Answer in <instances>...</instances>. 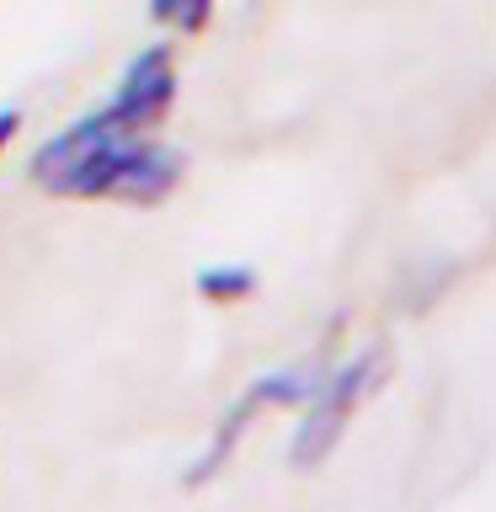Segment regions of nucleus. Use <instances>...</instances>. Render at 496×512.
I'll use <instances>...</instances> for the list:
<instances>
[{"label": "nucleus", "instance_id": "nucleus-1", "mask_svg": "<svg viewBox=\"0 0 496 512\" xmlns=\"http://www.w3.org/2000/svg\"><path fill=\"white\" fill-rule=\"evenodd\" d=\"M176 96L171 48L155 43L128 64L118 96L70 123L32 155V182L54 198H112V203H160L182 176V160L150 139Z\"/></svg>", "mask_w": 496, "mask_h": 512}, {"label": "nucleus", "instance_id": "nucleus-2", "mask_svg": "<svg viewBox=\"0 0 496 512\" xmlns=\"http://www.w3.org/2000/svg\"><path fill=\"white\" fill-rule=\"evenodd\" d=\"M374 374H379V352H363V358H352L347 368H336L331 379H320V390L304 400L310 411H304V427L294 438V464H299V470H310V464H320L331 454V443L342 438L347 416L368 395Z\"/></svg>", "mask_w": 496, "mask_h": 512}, {"label": "nucleus", "instance_id": "nucleus-3", "mask_svg": "<svg viewBox=\"0 0 496 512\" xmlns=\"http://www.w3.org/2000/svg\"><path fill=\"white\" fill-rule=\"evenodd\" d=\"M155 22H166L176 32H198L208 16H214V0H150Z\"/></svg>", "mask_w": 496, "mask_h": 512}, {"label": "nucleus", "instance_id": "nucleus-4", "mask_svg": "<svg viewBox=\"0 0 496 512\" xmlns=\"http://www.w3.org/2000/svg\"><path fill=\"white\" fill-rule=\"evenodd\" d=\"M198 288L208 299H246L251 288H256V278L246 267H208L203 278H198Z\"/></svg>", "mask_w": 496, "mask_h": 512}, {"label": "nucleus", "instance_id": "nucleus-5", "mask_svg": "<svg viewBox=\"0 0 496 512\" xmlns=\"http://www.w3.org/2000/svg\"><path fill=\"white\" fill-rule=\"evenodd\" d=\"M16 123H22V118H16V112H0V144H6V139L16 134Z\"/></svg>", "mask_w": 496, "mask_h": 512}]
</instances>
